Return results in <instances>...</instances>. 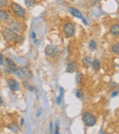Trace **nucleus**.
Returning a JSON list of instances; mask_svg holds the SVG:
<instances>
[{
  "label": "nucleus",
  "instance_id": "1",
  "mask_svg": "<svg viewBox=\"0 0 119 134\" xmlns=\"http://www.w3.org/2000/svg\"><path fill=\"white\" fill-rule=\"evenodd\" d=\"M2 35L7 42H18L20 38L19 36L11 28H5L2 32Z\"/></svg>",
  "mask_w": 119,
  "mask_h": 134
},
{
  "label": "nucleus",
  "instance_id": "2",
  "mask_svg": "<svg viewBox=\"0 0 119 134\" xmlns=\"http://www.w3.org/2000/svg\"><path fill=\"white\" fill-rule=\"evenodd\" d=\"M82 121L88 127H92V126L95 125L96 123V119L92 113L89 112V111H86L82 114Z\"/></svg>",
  "mask_w": 119,
  "mask_h": 134
},
{
  "label": "nucleus",
  "instance_id": "3",
  "mask_svg": "<svg viewBox=\"0 0 119 134\" xmlns=\"http://www.w3.org/2000/svg\"><path fill=\"white\" fill-rule=\"evenodd\" d=\"M60 53L59 48L55 45H48V46L45 48V55H46L48 58H55L56 56H58Z\"/></svg>",
  "mask_w": 119,
  "mask_h": 134
},
{
  "label": "nucleus",
  "instance_id": "4",
  "mask_svg": "<svg viewBox=\"0 0 119 134\" xmlns=\"http://www.w3.org/2000/svg\"><path fill=\"white\" fill-rule=\"evenodd\" d=\"M11 9L13 13L18 18H24L26 16V10L18 3H12L11 4Z\"/></svg>",
  "mask_w": 119,
  "mask_h": 134
},
{
  "label": "nucleus",
  "instance_id": "5",
  "mask_svg": "<svg viewBox=\"0 0 119 134\" xmlns=\"http://www.w3.org/2000/svg\"><path fill=\"white\" fill-rule=\"evenodd\" d=\"M63 32L67 37H73L75 34V27L73 23H66L63 27Z\"/></svg>",
  "mask_w": 119,
  "mask_h": 134
},
{
  "label": "nucleus",
  "instance_id": "6",
  "mask_svg": "<svg viewBox=\"0 0 119 134\" xmlns=\"http://www.w3.org/2000/svg\"><path fill=\"white\" fill-rule=\"evenodd\" d=\"M7 84H8V87L12 91H18L19 90V83L15 79H9L8 81H7Z\"/></svg>",
  "mask_w": 119,
  "mask_h": 134
},
{
  "label": "nucleus",
  "instance_id": "7",
  "mask_svg": "<svg viewBox=\"0 0 119 134\" xmlns=\"http://www.w3.org/2000/svg\"><path fill=\"white\" fill-rule=\"evenodd\" d=\"M6 64H7V69H8L10 71H12V72H14L15 69H17V68H16V63H15V62L13 61L12 58H6Z\"/></svg>",
  "mask_w": 119,
  "mask_h": 134
},
{
  "label": "nucleus",
  "instance_id": "8",
  "mask_svg": "<svg viewBox=\"0 0 119 134\" xmlns=\"http://www.w3.org/2000/svg\"><path fill=\"white\" fill-rule=\"evenodd\" d=\"M77 69V63L76 62H71L67 65V68H66V72L68 73H73L75 72Z\"/></svg>",
  "mask_w": 119,
  "mask_h": 134
},
{
  "label": "nucleus",
  "instance_id": "9",
  "mask_svg": "<svg viewBox=\"0 0 119 134\" xmlns=\"http://www.w3.org/2000/svg\"><path fill=\"white\" fill-rule=\"evenodd\" d=\"M69 11L73 14V16H74L75 18H80V19H82L84 16H82V14L80 12L79 10H77L76 8H73V7H69Z\"/></svg>",
  "mask_w": 119,
  "mask_h": 134
},
{
  "label": "nucleus",
  "instance_id": "10",
  "mask_svg": "<svg viewBox=\"0 0 119 134\" xmlns=\"http://www.w3.org/2000/svg\"><path fill=\"white\" fill-rule=\"evenodd\" d=\"M110 32L113 36L117 37V36L119 35V25H118V23L114 24V25L110 27Z\"/></svg>",
  "mask_w": 119,
  "mask_h": 134
},
{
  "label": "nucleus",
  "instance_id": "11",
  "mask_svg": "<svg viewBox=\"0 0 119 134\" xmlns=\"http://www.w3.org/2000/svg\"><path fill=\"white\" fill-rule=\"evenodd\" d=\"M92 67L95 71L99 70L100 68H101V62H100V60L96 59V58L92 60Z\"/></svg>",
  "mask_w": 119,
  "mask_h": 134
},
{
  "label": "nucleus",
  "instance_id": "12",
  "mask_svg": "<svg viewBox=\"0 0 119 134\" xmlns=\"http://www.w3.org/2000/svg\"><path fill=\"white\" fill-rule=\"evenodd\" d=\"M92 58L91 57H84V58H82V64H84V67H89V66L92 65Z\"/></svg>",
  "mask_w": 119,
  "mask_h": 134
},
{
  "label": "nucleus",
  "instance_id": "13",
  "mask_svg": "<svg viewBox=\"0 0 119 134\" xmlns=\"http://www.w3.org/2000/svg\"><path fill=\"white\" fill-rule=\"evenodd\" d=\"M9 18V16L7 14V12L4 10H0V19L3 20V21H7V19Z\"/></svg>",
  "mask_w": 119,
  "mask_h": 134
},
{
  "label": "nucleus",
  "instance_id": "14",
  "mask_svg": "<svg viewBox=\"0 0 119 134\" xmlns=\"http://www.w3.org/2000/svg\"><path fill=\"white\" fill-rule=\"evenodd\" d=\"M10 25L12 26V30L16 31H20V25L19 24H17V22L15 20H13V22H11Z\"/></svg>",
  "mask_w": 119,
  "mask_h": 134
},
{
  "label": "nucleus",
  "instance_id": "15",
  "mask_svg": "<svg viewBox=\"0 0 119 134\" xmlns=\"http://www.w3.org/2000/svg\"><path fill=\"white\" fill-rule=\"evenodd\" d=\"M9 131H11L12 132H18V126L16 123H11V125L8 126Z\"/></svg>",
  "mask_w": 119,
  "mask_h": 134
},
{
  "label": "nucleus",
  "instance_id": "16",
  "mask_svg": "<svg viewBox=\"0 0 119 134\" xmlns=\"http://www.w3.org/2000/svg\"><path fill=\"white\" fill-rule=\"evenodd\" d=\"M112 51H113V53H115L116 55H118L119 54V44H118V42H116V44L113 45V47H112Z\"/></svg>",
  "mask_w": 119,
  "mask_h": 134
},
{
  "label": "nucleus",
  "instance_id": "17",
  "mask_svg": "<svg viewBox=\"0 0 119 134\" xmlns=\"http://www.w3.org/2000/svg\"><path fill=\"white\" fill-rule=\"evenodd\" d=\"M63 94H64V90L62 88H60V96L57 98V103L58 104H60L62 100V98H63Z\"/></svg>",
  "mask_w": 119,
  "mask_h": 134
},
{
  "label": "nucleus",
  "instance_id": "18",
  "mask_svg": "<svg viewBox=\"0 0 119 134\" xmlns=\"http://www.w3.org/2000/svg\"><path fill=\"white\" fill-rule=\"evenodd\" d=\"M76 97L78 98V99H84V91H82V90H78L76 91Z\"/></svg>",
  "mask_w": 119,
  "mask_h": 134
},
{
  "label": "nucleus",
  "instance_id": "19",
  "mask_svg": "<svg viewBox=\"0 0 119 134\" xmlns=\"http://www.w3.org/2000/svg\"><path fill=\"white\" fill-rule=\"evenodd\" d=\"M24 1H25V5H27L28 7H31L32 5L35 4L36 0H24Z\"/></svg>",
  "mask_w": 119,
  "mask_h": 134
},
{
  "label": "nucleus",
  "instance_id": "20",
  "mask_svg": "<svg viewBox=\"0 0 119 134\" xmlns=\"http://www.w3.org/2000/svg\"><path fill=\"white\" fill-rule=\"evenodd\" d=\"M89 48L91 50H94L96 48V43L94 40H92L91 42L89 43Z\"/></svg>",
  "mask_w": 119,
  "mask_h": 134
},
{
  "label": "nucleus",
  "instance_id": "21",
  "mask_svg": "<svg viewBox=\"0 0 119 134\" xmlns=\"http://www.w3.org/2000/svg\"><path fill=\"white\" fill-rule=\"evenodd\" d=\"M76 79H77V84H81V82H82V73H78V74H77Z\"/></svg>",
  "mask_w": 119,
  "mask_h": 134
},
{
  "label": "nucleus",
  "instance_id": "22",
  "mask_svg": "<svg viewBox=\"0 0 119 134\" xmlns=\"http://www.w3.org/2000/svg\"><path fill=\"white\" fill-rule=\"evenodd\" d=\"M8 3V0H0V7H5Z\"/></svg>",
  "mask_w": 119,
  "mask_h": 134
},
{
  "label": "nucleus",
  "instance_id": "23",
  "mask_svg": "<svg viewBox=\"0 0 119 134\" xmlns=\"http://www.w3.org/2000/svg\"><path fill=\"white\" fill-rule=\"evenodd\" d=\"M0 65H4V56L0 54Z\"/></svg>",
  "mask_w": 119,
  "mask_h": 134
},
{
  "label": "nucleus",
  "instance_id": "24",
  "mask_svg": "<svg viewBox=\"0 0 119 134\" xmlns=\"http://www.w3.org/2000/svg\"><path fill=\"white\" fill-rule=\"evenodd\" d=\"M56 129H55V133L56 134H58L59 133V123L58 122H56Z\"/></svg>",
  "mask_w": 119,
  "mask_h": 134
},
{
  "label": "nucleus",
  "instance_id": "25",
  "mask_svg": "<svg viewBox=\"0 0 119 134\" xmlns=\"http://www.w3.org/2000/svg\"><path fill=\"white\" fill-rule=\"evenodd\" d=\"M41 113H42V109H40V108H39V110L37 111V117H39V116H40Z\"/></svg>",
  "mask_w": 119,
  "mask_h": 134
},
{
  "label": "nucleus",
  "instance_id": "26",
  "mask_svg": "<svg viewBox=\"0 0 119 134\" xmlns=\"http://www.w3.org/2000/svg\"><path fill=\"white\" fill-rule=\"evenodd\" d=\"M117 93H118V90H116V91L113 92V97H115V96H117Z\"/></svg>",
  "mask_w": 119,
  "mask_h": 134
},
{
  "label": "nucleus",
  "instance_id": "27",
  "mask_svg": "<svg viewBox=\"0 0 119 134\" xmlns=\"http://www.w3.org/2000/svg\"><path fill=\"white\" fill-rule=\"evenodd\" d=\"M23 124H24V119L22 118V119H21V121H20V125L22 126V125H23Z\"/></svg>",
  "mask_w": 119,
  "mask_h": 134
},
{
  "label": "nucleus",
  "instance_id": "28",
  "mask_svg": "<svg viewBox=\"0 0 119 134\" xmlns=\"http://www.w3.org/2000/svg\"><path fill=\"white\" fill-rule=\"evenodd\" d=\"M2 103H3V100H2L1 97H0V105H1V104H2Z\"/></svg>",
  "mask_w": 119,
  "mask_h": 134
}]
</instances>
